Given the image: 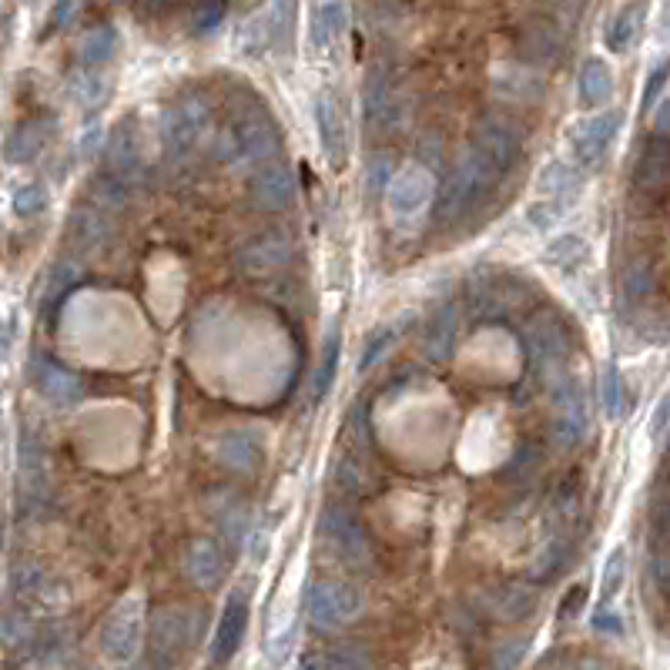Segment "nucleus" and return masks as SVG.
Here are the masks:
<instances>
[{
	"instance_id": "f257e3e1",
	"label": "nucleus",
	"mask_w": 670,
	"mask_h": 670,
	"mask_svg": "<svg viewBox=\"0 0 670 670\" xmlns=\"http://www.w3.org/2000/svg\"><path fill=\"white\" fill-rule=\"evenodd\" d=\"M215 154L221 164H229L232 172H252V168L278 158L282 151V131H278L275 118H268L262 107H239L229 115V122L218 128Z\"/></svg>"
},
{
	"instance_id": "e433bc0d",
	"label": "nucleus",
	"mask_w": 670,
	"mask_h": 670,
	"mask_svg": "<svg viewBox=\"0 0 670 670\" xmlns=\"http://www.w3.org/2000/svg\"><path fill=\"white\" fill-rule=\"evenodd\" d=\"M71 94H74V101H78L84 111H94V107H101V104L107 101L111 84H107V78L97 74V71H81V74L71 78Z\"/></svg>"
},
{
	"instance_id": "4be33fe9",
	"label": "nucleus",
	"mask_w": 670,
	"mask_h": 670,
	"mask_svg": "<svg viewBox=\"0 0 670 670\" xmlns=\"http://www.w3.org/2000/svg\"><path fill=\"white\" fill-rule=\"evenodd\" d=\"M667 175H670V141L667 135L654 131L637 158V168H634V185L644 188V192H660L667 185Z\"/></svg>"
},
{
	"instance_id": "09e8293b",
	"label": "nucleus",
	"mask_w": 670,
	"mask_h": 670,
	"mask_svg": "<svg viewBox=\"0 0 670 670\" xmlns=\"http://www.w3.org/2000/svg\"><path fill=\"white\" fill-rule=\"evenodd\" d=\"M593 627L597 631H610V634H621L624 631V617H621V613H610L607 603H600V610L593 613Z\"/></svg>"
},
{
	"instance_id": "393cba45",
	"label": "nucleus",
	"mask_w": 670,
	"mask_h": 670,
	"mask_svg": "<svg viewBox=\"0 0 670 670\" xmlns=\"http://www.w3.org/2000/svg\"><path fill=\"white\" fill-rule=\"evenodd\" d=\"M50 131H54V118H27V122H21L11 131V138L4 141V158L11 164H31L44 151Z\"/></svg>"
},
{
	"instance_id": "9b49d317",
	"label": "nucleus",
	"mask_w": 670,
	"mask_h": 670,
	"mask_svg": "<svg viewBox=\"0 0 670 670\" xmlns=\"http://www.w3.org/2000/svg\"><path fill=\"white\" fill-rule=\"evenodd\" d=\"M141 128L135 115H125L122 122H115L107 141H104V168L101 172L115 175L118 182H125L128 188L138 185L141 178Z\"/></svg>"
},
{
	"instance_id": "5701e85b",
	"label": "nucleus",
	"mask_w": 670,
	"mask_h": 670,
	"mask_svg": "<svg viewBox=\"0 0 670 670\" xmlns=\"http://www.w3.org/2000/svg\"><path fill=\"white\" fill-rule=\"evenodd\" d=\"M457 346V305L453 302H442L429 322H426V335H423V353L432 362H446L453 356Z\"/></svg>"
},
{
	"instance_id": "bb28decb",
	"label": "nucleus",
	"mask_w": 670,
	"mask_h": 670,
	"mask_svg": "<svg viewBox=\"0 0 670 670\" xmlns=\"http://www.w3.org/2000/svg\"><path fill=\"white\" fill-rule=\"evenodd\" d=\"M561 47H564L561 31H553L546 24H536V27L523 31V37L517 44V54H520L523 61H530V65H550V61H556Z\"/></svg>"
},
{
	"instance_id": "aec40b11",
	"label": "nucleus",
	"mask_w": 670,
	"mask_h": 670,
	"mask_svg": "<svg viewBox=\"0 0 670 670\" xmlns=\"http://www.w3.org/2000/svg\"><path fill=\"white\" fill-rule=\"evenodd\" d=\"M215 460L242 476H252L262 470L265 460V446L252 429H232L215 442Z\"/></svg>"
},
{
	"instance_id": "603ef678",
	"label": "nucleus",
	"mask_w": 670,
	"mask_h": 670,
	"mask_svg": "<svg viewBox=\"0 0 670 670\" xmlns=\"http://www.w3.org/2000/svg\"><path fill=\"white\" fill-rule=\"evenodd\" d=\"M663 429H667V403L657 406V416H654V426H650V436L657 442H663Z\"/></svg>"
},
{
	"instance_id": "3c124183",
	"label": "nucleus",
	"mask_w": 670,
	"mask_h": 670,
	"mask_svg": "<svg viewBox=\"0 0 670 670\" xmlns=\"http://www.w3.org/2000/svg\"><path fill=\"white\" fill-rule=\"evenodd\" d=\"M503 647H507V650H503V654H496V657H493V663H496V667H517V663L523 660L527 640H517V644H503Z\"/></svg>"
},
{
	"instance_id": "de8ad7c7",
	"label": "nucleus",
	"mask_w": 670,
	"mask_h": 670,
	"mask_svg": "<svg viewBox=\"0 0 670 670\" xmlns=\"http://www.w3.org/2000/svg\"><path fill=\"white\" fill-rule=\"evenodd\" d=\"M663 84H667V65H657L654 74L647 78V88H644V97H640V111L650 115V107L657 101V94H663Z\"/></svg>"
},
{
	"instance_id": "a211bd4d",
	"label": "nucleus",
	"mask_w": 670,
	"mask_h": 670,
	"mask_svg": "<svg viewBox=\"0 0 670 670\" xmlns=\"http://www.w3.org/2000/svg\"><path fill=\"white\" fill-rule=\"evenodd\" d=\"M182 570L185 577L198 587V590H215L221 587L229 574V550L221 540H211V536H198L185 546V556H182Z\"/></svg>"
},
{
	"instance_id": "c03bdc74",
	"label": "nucleus",
	"mask_w": 670,
	"mask_h": 670,
	"mask_svg": "<svg viewBox=\"0 0 670 670\" xmlns=\"http://www.w3.org/2000/svg\"><path fill=\"white\" fill-rule=\"evenodd\" d=\"M584 242L577 239V235H567V239H556L550 249H546V262H553V265H561V268H570L577 258H584Z\"/></svg>"
},
{
	"instance_id": "a19ab883",
	"label": "nucleus",
	"mask_w": 670,
	"mask_h": 670,
	"mask_svg": "<svg viewBox=\"0 0 670 670\" xmlns=\"http://www.w3.org/2000/svg\"><path fill=\"white\" fill-rule=\"evenodd\" d=\"M603 406H607V416L610 419H621L624 409H627V396H624V376L617 366H610L607 376H603Z\"/></svg>"
},
{
	"instance_id": "a878e982",
	"label": "nucleus",
	"mask_w": 670,
	"mask_h": 670,
	"mask_svg": "<svg viewBox=\"0 0 670 670\" xmlns=\"http://www.w3.org/2000/svg\"><path fill=\"white\" fill-rule=\"evenodd\" d=\"M577 97L587 111L607 107L613 97V71L603 58H587L577 71Z\"/></svg>"
},
{
	"instance_id": "0eeeda50",
	"label": "nucleus",
	"mask_w": 670,
	"mask_h": 670,
	"mask_svg": "<svg viewBox=\"0 0 670 670\" xmlns=\"http://www.w3.org/2000/svg\"><path fill=\"white\" fill-rule=\"evenodd\" d=\"M550 393H553V442H556V450L574 453L590 432L587 393L570 372L556 379L550 385Z\"/></svg>"
},
{
	"instance_id": "2eb2a0df",
	"label": "nucleus",
	"mask_w": 670,
	"mask_h": 670,
	"mask_svg": "<svg viewBox=\"0 0 670 670\" xmlns=\"http://www.w3.org/2000/svg\"><path fill=\"white\" fill-rule=\"evenodd\" d=\"M315 128H319V145L325 161L343 172L346 154H349V128H346V111L335 91H322L315 97Z\"/></svg>"
},
{
	"instance_id": "ea45409f",
	"label": "nucleus",
	"mask_w": 670,
	"mask_h": 670,
	"mask_svg": "<svg viewBox=\"0 0 670 670\" xmlns=\"http://www.w3.org/2000/svg\"><path fill=\"white\" fill-rule=\"evenodd\" d=\"M226 14H229V0H198L195 4V14H192V27H195V34H211V31H218V24L226 21Z\"/></svg>"
},
{
	"instance_id": "58836bf2",
	"label": "nucleus",
	"mask_w": 670,
	"mask_h": 670,
	"mask_svg": "<svg viewBox=\"0 0 670 670\" xmlns=\"http://www.w3.org/2000/svg\"><path fill=\"white\" fill-rule=\"evenodd\" d=\"M624 580H627V553L617 546L610 556H607V567H603V580H600V603H610L624 590Z\"/></svg>"
},
{
	"instance_id": "6ab92c4d",
	"label": "nucleus",
	"mask_w": 670,
	"mask_h": 670,
	"mask_svg": "<svg viewBox=\"0 0 670 670\" xmlns=\"http://www.w3.org/2000/svg\"><path fill=\"white\" fill-rule=\"evenodd\" d=\"M18 493H21V510L31 513L47 499V463H44V446L34 429L21 432V450H18Z\"/></svg>"
},
{
	"instance_id": "473e14b6",
	"label": "nucleus",
	"mask_w": 670,
	"mask_h": 670,
	"mask_svg": "<svg viewBox=\"0 0 670 670\" xmlns=\"http://www.w3.org/2000/svg\"><path fill=\"white\" fill-rule=\"evenodd\" d=\"M115 50H118V31L111 24H97L94 31L84 34L78 54H81L84 68H101V65H107L111 58H115Z\"/></svg>"
},
{
	"instance_id": "8fccbe9b",
	"label": "nucleus",
	"mask_w": 670,
	"mask_h": 670,
	"mask_svg": "<svg viewBox=\"0 0 670 670\" xmlns=\"http://www.w3.org/2000/svg\"><path fill=\"white\" fill-rule=\"evenodd\" d=\"M584 603H587V587H574V590L567 593L564 607H561V621H574Z\"/></svg>"
},
{
	"instance_id": "412c9836",
	"label": "nucleus",
	"mask_w": 670,
	"mask_h": 670,
	"mask_svg": "<svg viewBox=\"0 0 670 670\" xmlns=\"http://www.w3.org/2000/svg\"><path fill=\"white\" fill-rule=\"evenodd\" d=\"M647 18H650V0H631V4H624L607 24V47L613 54H631L647 31Z\"/></svg>"
},
{
	"instance_id": "20e7f679",
	"label": "nucleus",
	"mask_w": 670,
	"mask_h": 670,
	"mask_svg": "<svg viewBox=\"0 0 670 670\" xmlns=\"http://www.w3.org/2000/svg\"><path fill=\"white\" fill-rule=\"evenodd\" d=\"M145 624H148V607L141 593L122 597L107 610V617L97 627V650L111 663H131L141 654L145 644Z\"/></svg>"
},
{
	"instance_id": "2f4dec72",
	"label": "nucleus",
	"mask_w": 670,
	"mask_h": 670,
	"mask_svg": "<svg viewBox=\"0 0 670 670\" xmlns=\"http://www.w3.org/2000/svg\"><path fill=\"white\" fill-rule=\"evenodd\" d=\"M78 278H81V265L78 262H61L58 268L50 272V278H47V289H44V302H41V309H44V319L50 322L54 315H58V309H61V302H65V296L78 286Z\"/></svg>"
},
{
	"instance_id": "7ed1b4c3",
	"label": "nucleus",
	"mask_w": 670,
	"mask_h": 670,
	"mask_svg": "<svg viewBox=\"0 0 670 670\" xmlns=\"http://www.w3.org/2000/svg\"><path fill=\"white\" fill-rule=\"evenodd\" d=\"M503 178H507V172H503V168L480 145L470 141L463 161L457 164V172L450 175L442 195L436 198L439 221H457V218L470 215Z\"/></svg>"
},
{
	"instance_id": "9d476101",
	"label": "nucleus",
	"mask_w": 670,
	"mask_h": 670,
	"mask_svg": "<svg viewBox=\"0 0 670 670\" xmlns=\"http://www.w3.org/2000/svg\"><path fill=\"white\" fill-rule=\"evenodd\" d=\"M292 258H296V245L282 229H265V232L249 235L232 255L235 268L242 275H255V278L282 272L286 265H292Z\"/></svg>"
},
{
	"instance_id": "4468645a",
	"label": "nucleus",
	"mask_w": 670,
	"mask_h": 670,
	"mask_svg": "<svg viewBox=\"0 0 670 670\" xmlns=\"http://www.w3.org/2000/svg\"><path fill=\"white\" fill-rule=\"evenodd\" d=\"M249 617H252V593L239 587L218 613V627L211 634V663H229L239 654L249 631Z\"/></svg>"
},
{
	"instance_id": "a18cd8bd",
	"label": "nucleus",
	"mask_w": 670,
	"mask_h": 670,
	"mask_svg": "<svg viewBox=\"0 0 670 670\" xmlns=\"http://www.w3.org/2000/svg\"><path fill=\"white\" fill-rule=\"evenodd\" d=\"M533 610V593H527V590H510V593H499V613L507 621H520V617H527V613Z\"/></svg>"
},
{
	"instance_id": "49530a36",
	"label": "nucleus",
	"mask_w": 670,
	"mask_h": 670,
	"mask_svg": "<svg viewBox=\"0 0 670 670\" xmlns=\"http://www.w3.org/2000/svg\"><path fill=\"white\" fill-rule=\"evenodd\" d=\"M74 11H78V0H58V4H54V11H50V18H47V34H58V31H65L68 24H71V18H74Z\"/></svg>"
},
{
	"instance_id": "39448f33",
	"label": "nucleus",
	"mask_w": 670,
	"mask_h": 670,
	"mask_svg": "<svg viewBox=\"0 0 670 670\" xmlns=\"http://www.w3.org/2000/svg\"><path fill=\"white\" fill-rule=\"evenodd\" d=\"M201 607L172 603L154 613L148 621V647L154 654V663H178L182 654L195 650L201 637Z\"/></svg>"
},
{
	"instance_id": "f704fd0d",
	"label": "nucleus",
	"mask_w": 670,
	"mask_h": 670,
	"mask_svg": "<svg viewBox=\"0 0 670 670\" xmlns=\"http://www.w3.org/2000/svg\"><path fill=\"white\" fill-rule=\"evenodd\" d=\"M400 322H382L376 325L369 335H366V343H362V359H359V369H372L376 362H382L389 356V349H393L400 343Z\"/></svg>"
},
{
	"instance_id": "4c0bfd02",
	"label": "nucleus",
	"mask_w": 670,
	"mask_h": 670,
	"mask_svg": "<svg viewBox=\"0 0 670 670\" xmlns=\"http://www.w3.org/2000/svg\"><path fill=\"white\" fill-rule=\"evenodd\" d=\"M302 667H322V670H349V667H372V657L359 654L356 647L343 644V647H332L328 654L319 657H305Z\"/></svg>"
},
{
	"instance_id": "37998d69",
	"label": "nucleus",
	"mask_w": 670,
	"mask_h": 670,
	"mask_svg": "<svg viewBox=\"0 0 670 670\" xmlns=\"http://www.w3.org/2000/svg\"><path fill=\"white\" fill-rule=\"evenodd\" d=\"M47 208V188L41 182H27L14 192V211L21 218H37Z\"/></svg>"
},
{
	"instance_id": "b1692460",
	"label": "nucleus",
	"mask_w": 670,
	"mask_h": 670,
	"mask_svg": "<svg viewBox=\"0 0 670 670\" xmlns=\"http://www.w3.org/2000/svg\"><path fill=\"white\" fill-rule=\"evenodd\" d=\"M346 8L343 0H312L309 8V44L315 54H325L343 34Z\"/></svg>"
},
{
	"instance_id": "7c9ffc66",
	"label": "nucleus",
	"mask_w": 670,
	"mask_h": 670,
	"mask_svg": "<svg viewBox=\"0 0 670 670\" xmlns=\"http://www.w3.org/2000/svg\"><path fill=\"white\" fill-rule=\"evenodd\" d=\"M265 34H268V50H289L292 34H296V0H272L265 11Z\"/></svg>"
},
{
	"instance_id": "c9c22d12",
	"label": "nucleus",
	"mask_w": 670,
	"mask_h": 670,
	"mask_svg": "<svg viewBox=\"0 0 670 670\" xmlns=\"http://www.w3.org/2000/svg\"><path fill=\"white\" fill-rule=\"evenodd\" d=\"M37 637V624L27 617V613H4L0 617V644L8 650H27Z\"/></svg>"
},
{
	"instance_id": "dca6fc26",
	"label": "nucleus",
	"mask_w": 670,
	"mask_h": 670,
	"mask_svg": "<svg viewBox=\"0 0 670 670\" xmlns=\"http://www.w3.org/2000/svg\"><path fill=\"white\" fill-rule=\"evenodd\" d=\"M527 346H530V356L540 369V376L546 379V385H553L561 376H567V335L561 328L556 319H536L527 332Z\"/></svg>"
},
{
	"instance_id": "c756f323",
	"label": "nucleus",
	"mask_w": 670,
	"mask_h": 670,
	"mask_svg": "<svg viewBox=\"0 0 670 670\" xmlns=\"http://www.w3.org/2000/svg\"><path fill=\"white\" fill-rule=\"evenodd\" d=\"M111 235V226H107V211L101 208H78L71 215V239L78 249L84 252H94L107 242Z\"/></svg>"
},
{
	"instance_id": "ddd939ff",
	"label": "nucleus",
	"mask_w": 670,
	"mask_h": 670,
	"mask_svg": "<svg viewBox=\"0 0 670 670\" xmlns=\"http://www.w3.org/2000/svg\"><path fill=\"white\" fill-rule=\"evenodd\" d=\"M322 540L343 556L346 564H366L369 561V536L353 510L346 507H325L319 517Z\"/></svg>"
},
{
	"instance_id": "f8f14e48",
	"label": "nucleus",
	"mask_w": 670,
	"mask_h": 670,
	"mask_svg": "<svg viewBox=\"0 0 670 670\" xmlns=\"http://www.w3.org/2000/svg\"><path fill=\"white\" fill-rule=\"evenodd\" d=\"M27 376H31L34 389L50 406H74V403L84 400V382L68 366H61L58 359H50L47 353H31Z\"/></svg>"
},
{
	"instance_id": "cd10ccee",
	"label": "nucleus",
	"mask_w": 670,
	"mask_h": 670,
	"mask_svg": "<svg viewBox=\"0 0 670 670\" xmlns=\"http://www.w3.org/2000/svg\"><path fill=\"white\" fill-rule=\"evenodd\" d=\"M654 289H657V272H654L650 258H644V255L631 258L624 265V272H621V296H624V302L627 305H644L654 296Z\"/></svg>"
},
{
	"instance_id": "6e6552de",
	"label": "nucleus",
	"mask_w": 670,
	"mask_h": 670,
	"mask_svg": "<svg viewBox=\"0 0 670 670\" xmlns=\"http://www.w3.org/2000/svg\"><path fill=\"white\" fill-rule=\"evenodd\" d=\"M436 201V178L423 164H409L385 185V208L396 226H413Z\"/></svg>"
},
{
	"instance_id": "79ce46f5",
	"label": "nucleus",
	"mask_w": 670,
	"mask_h": 670,
	"mask_svg": "<svg viewBox=\"0 0 670 670\" xmlns=\"http://www.w3.org/2000/svg\"><path fill=\"white\" fill-rule=\"evenodd\" d=\"M580 185V175L574 172V168H567L564 161H553L543 178H540V188L550 192V195H564V192H574Z\"/></svg>"
},
{
	"instance_id": "1a4fd4ad",
	"label": "nucleus",
	"mask_w": 670,
	"mask_h": 670,
	"mask_svg": "<svg viewBox=\"0 0 670 670\" xmlns=\"http://www.w3.org/2000/svg\"><path fill=\"white\" fill-rule=\"evenodd\" d=\"M624 111L617 107H597L570 128V154L577 168H600L607 151L613 148V138L621 135Z\"/></svg>"
},
{
	"instance_id": "c85d7f7f",
	"label": "nucleus",
	"mask_w": 670,
	"mask_h": 670,
	"mask_svg": "<svg viewBox=\"0 0 670 670\" xmlns=\"http://www.w3.org/2000/svg\"><path fill=\"white\" fill-rule=\"evenodd\" d=\"M11 587L24 603H41V607H54L58 603V593H54L47 574L34 564H18L11 574Z\"/></svg>"
},
{
	"instance_id": "423d86ee",
	"label": "nucleus",
	"mask_w": 670,
	"mask_h": 670,
	"mask_svg": "<svg viewBox=\"0 0 670 670\" xmlns=\"http://www.w3.org/2000/svg\"><path fill=\"white\" fill-rule=\"evenodd\" d=\"M366 600L362 590L349 580H322L309 590V603H305V617L309 627L315 634H339L346 631L359 613H362Z\"/></svg>"
},
{
	"instance_id": "72a5a7b5",
	"label": "nucleus",
	"mask_w": 670,
	"mask_h": 670,
	"mask_svg": "<svg viewBox=\"0 0 670 670\" xmlns=\"http://www.w3.org/2000/svg\"><path fill=\"white\" fill-rule=\"evenodd\" d=\"M339 349H343V339H339V325H328V335H325V346H322V362H319V372H315V389H312V400L319 403L322 396H328V389L335 382V372H339Z\"/></svg>"
},
{
	"instance_id": "f3484780",
	"label": "nucleus",
	"mask_w": 670,
	"mask_h": 670,
	"mask_svg": "<svg viewBox=\"0 0 670 670\" xmlns=\"http://www.w3.org/2000/svg\"><path fill=\"white\" fill-rule=\"evenodd\" d=\"M296 192H299L296 172H292L289 164L278 161V158L258 164L252 182H249V198L262 211H286L296 201Z\"/></svg>"
},
{
	"instance_id": "f03ea898",
	"label": "nucleus",
	"mask_w": 670,
	"mask_h": 670,
	"mask_svg": "<svg viewBox=\"0 0 670 670\" xmlns=\"http://www.w3.org/2000/svg\"><path fill=\"white\" fill-rule=\"evenodd\" d=\"M215 138V107L211 101L188 88L175 94L161 111V148L172 161H192Z\"/></svg>"
}]
</instances>
